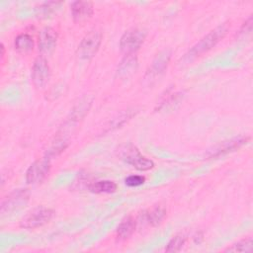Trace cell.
I'll use <instances>...</instances> for the list:
<instances>
[{"mask_svg":"<svg viewBox=\"0 0 253 253\" xmlns=\"http://www.w3.org/2000/svg\"><path fill=\"white\" fill-rule=\"evenodd\" d=\"M226 32H227V28L224 25L215 28L213 31H211L206 37H204L199 42H197L189 50V52L187 54H185L184 59L191 61L194 58L200 56L202 53L210 50L224 37Z\"/></svg>","mask_w":253,"mask_h":253,"instance_id":"cell-1","label":"cell"},{"mask_svg":"<svg viewBox=\"0 0 253 253\" xmlns=\"http://www.w3.org/2000/svg\"><path fill=\"white\" fill-rule=\"evenodd\" d=\"M120 156L127 164L140 171H146L154 167L153 161L143 156L132 144H127L122 147L120 150Z\"/></svg>","mask_w":253,"mask_h":253,"instance_id":"cell-2","label":"cell"},{"mask_svg":"<svg viewBox=\"0 0 253 253\" xmlns=\"http://www.w3.org/2000/svg\"><path fill=\"white\" fill-rule=\"evenodd\" d=\"M53 211L45 208V207H38L32 210L27 215L23 217L20 222L21 227L27 229H33L40 227L45 223H47L53 216Z\"/></svg>","mask_w":253,"mask_h":253,"instance_id":"cell-3","label":"cell"},{"mask_svg":"<svg viewBox=\"0 0 253 253\" xmlns=\"http://www.w3.org/2000/svg\"><path fill=\"white\" fill-rule=\"evenodd\" d=\"M146 33L139 29H130L126 31L121 38L120 47L126 55H133V53L140 47Z\"/></svg>","mask_w":253,"mask_h":253,"instance_id":"cell-4","label":"cell"},{"mask_svg":"<svg viewBox=\"0 0 253 253\" xmlns=\"http://www.w3.org/2000/svg\"><path fill=\"white\" fill-rule=\"evenodd\" d=\"M30 194L26 189L15 190L6 196L1 203V214H9L23 208L29 201Z\"/></svg>","mask_w":253,"mask_h":253,"instance_id":"cell-5","label":"cell"},{"mask_svg":"<svg viewBox=\"0 0 253 253\" xmlns=\"http://www.w3.org/2000/svg\"><path fill=\"white\" fill-rule=\"evenodd\" d=\"M102 35L98 31H91L81 41L78 46V56L82 59H91L98 51Z\"/></svg>","mask_w":253,"mask_h":253,"instance_id":"cell-6","label":"cell"},{"mask_svg":"<svg viewBox=\"0 0 253 253\" xmlns=\"http://www.w3.org/2000/svg\"><path fill=\"white\" fill-rule=\"evenodd\" d=\"M50 77V70L46 59L43 56H39L35 60L32 68V79L37 88L44 87Z\"/></svg>","mask_w":253,"mask_h":253,"instance_id":"cell-7","label":"cell"},{"mask_svg":"<svg viewBox=\"0 0 253 253\" xmlns=\"http://www.w3.org/2000/svg\"><path fill=\"white\" fill-rule=\"evenodd\" d=\"M50 167L49 159L43 158L35 161L27 170L26 180L29 184H39L42 182L48 174Z\"/></svg>","mask_w":253,"mask_h":253,"instance_id":"cell-8","label":"cell"},{"mask_svg":"<svg viewBox=\"0 0 253 253\" xmlns=\"http://www.w3.org/2000/svg\"><path fill=\"white\" fill-rule=\"evenodd\" d=\"M57 42V34L56 32L49 28H43L39 35V49L43 54H50L55 46Z\"/></svg>","mask_w":253,"mask_h":253,"instance_id":"cell-9","label":"cell"},{"mask_svg":"<svg viewBox=\"0 0 253 253\" xmlns=\"http://www.w3.org/2000/svg\"><path fill=\"white\" fill-rule=\"evenodd\" d=\"M71 12L75 22L85 21L93 14V4L89 1H76L72 4Z\"/></svg>","mask_w":253,"mask_h":253,"instance_id":"cell-10","label":"cell"},{"mask_svg":"<svg viewBox=\"0 0 253 253\" xmlns=\"http://www.w3.org/2000/svg\"><path fill=\"white\" fill-rule=\"evenodd\" d=\"M249 137H246V136H240L238 138H234V139H231L227 142H223L220 144L219 147H217L213 152H211L210 154L211 157H217V156H220V155H223L224 153H227V152H230V151H233L234 149L240 147L242 144L246 143V141L248 140Z\"/></svg>","mask_w":253,"mask_h":253,"instance_id":"cell-11","label":"cell"},{"mask_svg":"<svg viewBox=\"0 0 253 253\" xmlns=\"http://www.w3.org/2000/svg\"><path fill=\"white\" fill-rule=\"evenodd\" d=\"M169 59H170L169 51L165 50L163 52H160L152 62L150 70L148 71L149 75L154 77V76H159L160 74H162L168 65Z\"/></svg>","mask_w":253,"mask_h":253,"instance_id":"cell-12","label":"cell"},{"mask_svg":"<svg viewBox=\"0 0 253 253\" xmlns=\"http://www.w3.org/2000/svg\"><path fill=\"white\" fill-rule=\"evenodd\" d=\"M134 229H135V220L131 216H126L121 221V223L118 226V229H117L118 237L122 239H126L134 232Z\"/></svg>","mask_w":253,"mask_h":253,"instance_id":"cell-13","label":"cell"},{"mask_svg":"<svg viewBox=\"0 0 253 253\" xmlns=\"http://www.w3.org/2000/svg\"><path fill=\"white\" fill-rule=\"evenodd\" d=\"M89 191L101 194V193H114L117 190V184L110 180H103V181H97L88 186Z\"/></svg>","mask_w":253,"mask_h":253,"instance_id":"cell-14","label":"cell"},{"mask_svg":"<svg viewBox=\"0 0 253 253\" xmlns=\"http://www.w3.org/2000/svg\"><path fill=\"white\" fill-rule=\"evenodd\" d=\"M15 47L20 52H29L34 47L33 38L28 34H21L15 39Z\"/></svg>","mask_w":253,"mask_h":253,"instance_id":"cell-15","label":"cell"},{"mask_svg":"<svg viewBox=\"0 0 253 253\" xmlns=\"http://www.w3.org/2000/svg\"><path fill=\"white\" fill-rule=\"evenodd\" d=\"M166 215V210L162 206L154 207L148 213H146V220L151 225L159 224Z\"/></svg>","mask_w":253,"mask_h":253,"instance_id":"cell-16","label":"cell"},{"mask_svg":"<svg viewBox=\"0 0 253 253\" xmlns=\"http://www.w3.org/2000/svg\"><path fill=\"white\" fill-rule=\"evenodd\" d=\"M225 252H251L252 251V238H246L238 241L224 250Z\"/></svg>","mask_w":253,"mask_h":253,"instance_id":"cell-17","label":"cell"},{"mask_svg":"<svg viewBox=\"0 0 253 253\" xmlns=\"http://www.w3.org/2000/svg\"><path fill=\"white\" fill-rule=\"evenodd\" d=\"M61 5H62L61 2H45L42 4L39 8H37L38 15H42V16L50 15L51 13H54L56 9H58Z\"/></svg>","mask_w":253,"mask_h":253,"instance_id":"cell-18","label":"cell"},{"mask_svg":"<svg viewBox=\"0 0 253 253\" xmlns=\"http://www.w3.org/2000/svg\"><path fill=\"white\" fill-rule=\"evenodd\" d=\"M186 241V237L184 235H177L171 239V241L168 243L166 251L167 252H178L181 250L182 246L184 245Z\"/></svg>","mask_w":253,"mask_h":253,"instance_id":"cell-19","label":"cell"},{"mask_svg":"<svg viewBox=\"0 0 253 253\" xmlns=\"http://www.w3.org/2000/svg\"><path fill=\"white\" fill-rule=\"evenodd\" d=\"M144 181H145V178L140 175H130L125 180L126 185L128 187H138L142 185Z\"/></svg>","mask_w":253,"mask_h":253,"instance_id":"cell-20","label":"cell"}]
</instances>
